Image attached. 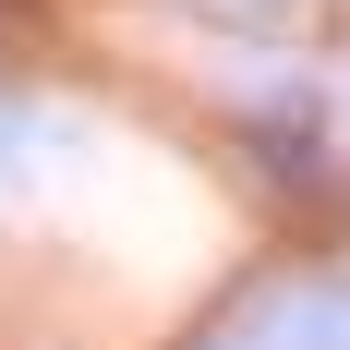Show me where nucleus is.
Listing matches in <instances>:
<instances>
[]
</instances>
